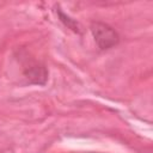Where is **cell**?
Masks as SVG:
<instances>
[{"label":"cell","instance_id":"1","mask_svg":"<svg viewBox=\"0 0 153 153\" xmlns=\"http://www.w3.org/2000/svg\"><path fill=\"white\" fill-rule=\"evenodd\" d=\"M91 31L94 37V41L97 42V44L100 49H109V48L114 47L115 44H117V42H118L117 32L108 24L99 23V22L92 23Z\"/></svg>","mask_w":153,"mask_h":153}]
</instances>
